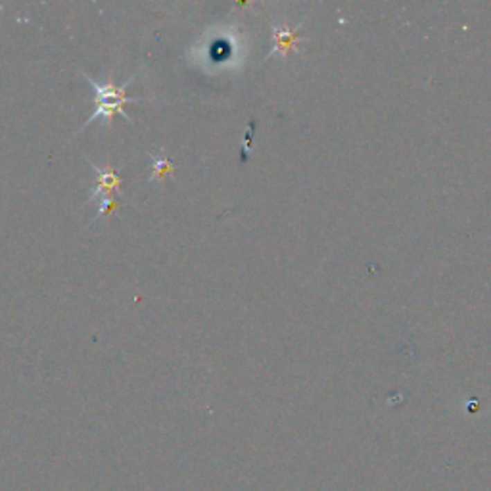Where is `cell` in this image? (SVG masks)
<instances>
[{
	"label": "cell",
	"instance_id": "1",
	"mask_svg": "<svg viewBox=\"0 0 491 491\" xmlns=\"http://www.w3.org/2000/svg\"><path fill=\"white\" fill-rule=\"evenodd\" d=\"M87 77V81H89L92 89H94V98H96V109H94V114L87 119L84 125H89V123H92V121L98 119V117H104L106 121H111L114 114H121L125 119H131V117L123 111V106H125L127 102H139V98H131V96H127L125 94L127 87L131 84L133 79H129V81H127L125 84H121V87H116L114 83L100 84L96 83V81H92V77Z\"/></svg>",
	"mask_w": 491,
	"mask_h": 491
},
{
	"label": "cell",
	"instance_id": "2",
	"mask_svg": "<svg viewBox=\"0 0 491 491\" xmlns=\"http://www.w3.org/2000/svg\"><path fill=\"white\" fill-rule=\"evenodd\" d=\"M92 169H94L96 179H98V186H96V190L92 192V196H94V198L102 196V200L111 198V190H114V188H119V184H121L119 177H117L109 167L108 169H100V167L92 166Z\"/></svg>",
	"mask_w": 491,
	"mask_h": 491
},
{
	"label": "cell",
	"instance_id": "3",
	"mask_svg": "<svg viewBox=\"0 0 491 491\" xmlns=\"http://www.w3.org/2000/svg\"><path fill=\"white\" fill-rule=\"evenodd\" d=\"M273 37H275V46H273V51L269 52V56H273L275 52L288 54V52L294 48V44L300 41V35L294 33L290 29H286V27H275Z\"/></svg>",
	"mask_w": 491,
	"mask_h": 491
},
{
	"label": "cell",
	"instance_id": "4",
	"mask_svg": "<svg viewBox=\"0 0 491 491\" xmlns=\"http://www.w3.org/2000/svg\"><path fill=\"white\" fill-rule=\"evenodd\" d=\"M167 171H171V163H169L167 159H158V161H156V171H154L152 179L163 175V173H167Z\"/></svg>",
	"mask_w": 491,
	"mask_h": 491
}]
</instances>
